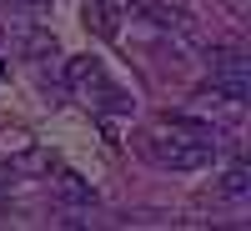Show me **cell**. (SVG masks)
I'll list each match as a JSON object with an SVG mask.
<instances>
[{
	"instance_id": "obj_1",
	"label": "cell",
	"mask_w": 251,
	"mask_h": 231,
	"mask_svg": "<svg viewBox=\"0 0 251 231\" xmlns=\"http://www.w3.org/2000/svg\"><path fill=\"white\" fill-rule=\"evenodd\" d=\"M216 146L211 141H196V136H146V156L166 171H201L211 161Z\"/></svg>"
},
{
	"instance_id": "obj_2",
	"label": "cell",
	"mask_w": 251,
	"mask_h": 231,
	"mask_svg": "<svg viewBox=\"0 0 251 231\" xmlns=\"http://www.w3.org/2000/svg\"><path fill=\"white\" fill-rule=\"evenodd\" d=\"M66 76H71V86H75L80 96H91V91H96V101H100V106H111V111H126L121 91L106 80V71H100V60H96V55H75L71 66H66Z\"/></svg>"
},
{
	"instance_id": "obj_3",
	"label": "cell",
	"mask_w": 251,
	"mask_h": 231,
	"mask_svg": "<svg viewBox=\"0 0 251 231\" xmlns=\"http://www.w3.org/2000/svg\"><path fill=\"white\" fill-rule=\"evenodd\" d=\"M131 15L151 20V26H161V30H191L196 26V15L186 10L181 0H131Z\"/></svg>"
},
{
	"instance_id": "obj_4",
	"label": "cell",
	"mask_w": 251,
	"mask_h": 231,
	"mask_svg": "<svg viewBox=\"0 0 251 231\" xmlns=\"http://www.w3.org/2000/svg\"><path fill=\"white\" fill-rule=\"evenodd\" d=\"M55 196L66 201V206H75V211H91V206H96L91 181H86V176H75V171H60V176H55Z\"/></svg>"
},
{
	"instance_id": "obj_5",
	"label": "cell",
	"mask_w": 251,
	"mask_h": 231,
	"mask_svg": "<svg viewBox=\"0 0 251 231\" xmlns=\"http://www.w3.org/2000/svg\"><path fill=\"white\" fill-rule=\"evenodd\" d=\"M86 30H96L100 40H116V30H121V10L111 5V0H91V5H86Z\"/></svg>"
},
{
	"instance_id": "obj_6",
	"label": "cell",
	"mask_w": 251,
	"mask_h": 231,
	"mask_svg": "<svg viewBox=\"0 0 251 231\" xmlns=\"http://www.w3.org/2000/svg\"><path fill=\"white\" fill-rule=\"evenodd\" d=\"M221 191H226V196H236V201L251 196V171H246V166H231V171L221 176Z\"/></svg>"
},
{
	"instance_id": "obj_7",
	"label": "cell",
	"mask_w": 251,
	"mask_h": 231,
	"mask_svg": "<svg viewBox=\"0 0 251 231\" xmlns=\"http://www.w3.org/2000/svg\"><path fill=\"white\" fill-rule=\"evenodd\" d=\"M15 5H46V0H15Z\"/></svg>"
}]
</instances>
